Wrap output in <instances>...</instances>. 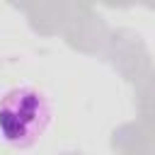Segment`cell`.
Here are the masks:
<instances>
[{
	"mask_svg": "<svg viewBox=\"0 0 155 155\" xmlns=\"http://www.w3.org/2000/svg\"><path fill=\"white\" fill-rule=\"evenodd\" d=\"M53 121L46 92L31 85L12 87L0 97V138L19 150L36 145Z\"/></svg>",
	"mask_w": 155,
	"mask_h": 155,
	"instance_id": "obj_1",
	"label": "cell"
}]
</instances>
